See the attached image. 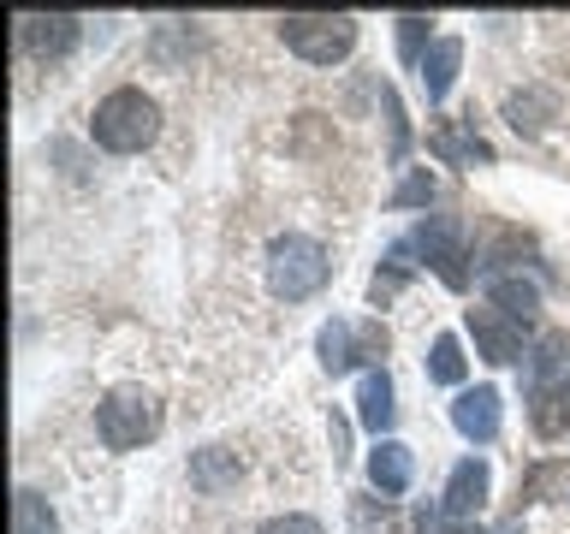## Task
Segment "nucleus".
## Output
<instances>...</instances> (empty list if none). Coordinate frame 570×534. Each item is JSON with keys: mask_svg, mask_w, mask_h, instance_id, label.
Returning <instances> with one entry per match:
<instances>
[{"mask_svg": "<svg viewBox=\"0 0 570 534\" xmlns=\"http://www.w3.org/2000/svg\"><path fill=\"white\" fill-rule=\"evenodd\" d=\"M529 422L541 439H559L570 427V333H541L529 350Z\"/></svg>", "mask_w": 570, "mask_h": 534, "instance_id": "nucleus-1", "label": "nucleus"}, {"mask_svg": "<svg viewBox=\"0 0 570 534\" xmlns=\"http://www.w3.org/2000/svg\"><path fill=\"white\" fill-rule=\"evenodd\" d=\"M89 137H96L107 155H142L160 137L155 96H142V89H114V96H101L96 113H89Z\"/></svg>", "mask_w": 570, "mask_h": 534, "instance_id": "nucleus-2", "label": "nucleus"}, {"mask_svg": "<svg viewBox=\"0 0 570 534\" xmlns=\"http://www.w3.org/2000/svg\"><path fill=\"white\" fill-rule=\"evenodd\" d=\"M96 434H101L107 452H137V445H149V439L160 434V404H155V392L114 386V392L96 404Z\"/></svg>", "mask_w": 570, "mask_h": 534, "instance_id": "nucleus-3", "label": "nucleus"}, {"mask_svg": "<svg viewBox=\"0 0 570 534\" xmlns=\"http://www.w3.org/2000/svg\"><path fill=\"white\" fill-rule=\"evenodd\" d=\"M327 274H333L327 249L315 238H303V231H285V238H274V249H267V285H274V297H285V303L315 297L321 285H327Z\"/></svg>", "mask_w": 570, "mask_h": 534, "instance_id": "nucleus-4", "label": "nucleus"}, {"mask_svg": "<svg viewBox=\"0 0 570 534\" xmlns=\"http://www.w3.org/2000/svg\"><path fill=\"white\" fill-rule=\"evenodd\" d=\"M279 42L309 66H338L356 48V18L351 12H292V18H279Z\"/></svg>", "mask_w": 570, "mask_h": 534, "instance_id": "nucleus-5", "label": "nucleus"}, {"mask_svg": "<svg viewBox=\"0 0 570 534\" xmlns=\"http://www.w3.org/2000/svg\"><path fill=\"white\" fill-rule=\"evenodd\" d=\"M416 249L428 256V267H434V274L452 285V291H463V285H470V249H463V220L458 214H434V220H422L416 226Z\"/></svg>", "mask_w": 570, "mask_h": 534, "instance_id": "nucleus-6", "label": "nucleus"}, {"mask_svg": "<svg viewBox=\"0 0 570 534\" xmlns=\"http://www.w3.org/2000/svg\"><path fill=\"white\" fill-rule=\"evenodd\" d=\"M374 350H386V327H351V320H327L321 327V368L327 374H351Z\"/></svg>", "mask_w": 570, "mask_h": 534, "instance_id": "nucleus-7", "label": "nucleus"}, {"mask_svg": "<svg viewBox=\"0 0 570 534\" xmlns=\"http://www.w3.org/2000/svg\"><path fill=\"white\" fill-rule=\"evenodd\" d=\"M18 36H24V48L36 53L42 66L53 60H66L71 48H78V36H83V18H66V12H30V18H18Z\"/></svg>", "mask_w": 570, "mask_h": 534, "instance_id": "nucleus-8", "label": "nucleus"}, {"mask_svg": "<svg viewBox=\"0 0 570 534\" xmlns=\"http://www.w3.org/2000/svg\"><path fill=\"white\" fill-rule=\"evenodd\" d=\"M499 416H505V404H499L493 386H463L458 404H452V427H458L463 439H475V445H493L499 439Z\"/></svg>", "mask_w": 570, "mask_h": 534, "instance_id": "nucleus-9", "label": "nucleus"}, {"mask_svg": "<svg viewBox=\"0 0 570 534\" xmlns=\"http://www.w3.org/2000/svg\"><path fill=\"white\" fill-rule=\"evenodd\" d=\"M470 333L488 363H517L523 356V320H511L505 309H493V303H481V309H470Z\"/></svg>", "mask_w": 570, "mask_h": 534, "instance_id": "nucleus-10", "label": "nucleus"}, {"mask_svg": "<svg viewBox=\"0 0 570 534\" xmlns=\"http://www.w3.org/2000/svg\"><path fill=\"white\" fill-rule=\"evenodd\" d=\"M488 493H493V469L481 457H463L458 469H452V481H445V516H463V523H475L481 516V505H488Z\"/></svg>", "mask_w": 570, "mask_h": 534, "instance_id": "nucleus-11", "label": "nucleus"}, {"mask_svg": "<svg viewBox=\"0 0 570 534\" xmlns=\"http://www.w3.org/2000/svg\"><path fill=\"white\" fill-rule=\"evenodd\" d=\"M392 416H399V404H392L386 368H368L363 386H356V422H363L374 439H386V434H392Z\"/></svg>", "mask_w": 570, "mask_h": 534, "instance_id": "nucleus-12", "label": "nucleus"}, {"mask_svg": "<svg viewBox=\"0 0 570 534\" xmlns=\"http://www.w3.org/2000/svg\"><path fill=\"white\" fill-rule=\"evenodd\" d=\"M410 475H416V463H410V445L399 439H381L368 452V487L381 493V498H399L410 487Z\"/></svg>", "mask_w": 570, "mask_h": 534, "instance_id": "nucleus-13", "label": "nucleus"}, {"mask_svg": "<svg viewBox=\"0 0 570 534\" xmlns=\"http://www.w3.org/2000/svg\"><path fill=\"white\" fill-rule=\"evenodd\" d=\"M488 303H493V309H505L511 320H523V327H529L534 309H541V285H529L523 274H493V279H488Z\"/></svg>", "mask_w": 570, "mask_h": 534, "instance_id": "nucleus-14", "label": "nucleus"}, {"mask_svg": "<svg viewBox=\"0 0 570 534\" xmlns=\"http://www.w3.org/2000/svg\"><path fill=\"white\" fill-rule=\"evenodd\" d=\"M458 60H463V42H458V36H440V42L422 53V66H416V71H422V89H428V101H440L445 89L458 83Z\"/></svg>", "mask_w": 570, "mask_h": 534, "instance_id": "nucleus-15", "label": "nucleus"}, {"mask_svg": "<svg viewBox=\"0 0 570 534\" xmlns=\"http://www.w3.org/2000/svg\"><path fill=\"white\" fill-rule=\"evenodd\" d=\"M428 149L434 155H445V160H463V167H470V160H493V149L481 137H470V131H458L452 119H440L434 125V137H428Z\"/></svg>", "mask_w": 570, "mask_h": 534, "instance_id": "nucleus-16", "label": "nucleus"}, {"mask_svg": "<svg viewBox=\"0 0 570 534\" xmlns=\"http://www.w3.org/2000/svg\"><path fill=\"white\" fill-rule=\"evenodd\" d=\"M12 534H60V516H53V505L42 493L18 487V498H12Z\"/></svg>", "mask_w": 570, "mask_h": 534, "instance_id": "nucleus-17", "label": "nucleus"}, {"mask_svg": "<svg viewBox=\"0 0 570 534\" xmlns=\"http://www.w3.org/2000/svg\"><path fill=\"white\" fill-rule=\"evenodd\" d=\"M404 256H410V244H399V249H392V256H386V267L374 274V285H368L374 309H386V303L404 291V279H410V261H404Z\"/></svg>", "mask_w": 570, "mask_h": 534, "instance_id": "nucleus-18", "label": "nucleus"}, {"mask_svg": "<svg viewBox=\"0 0 570 534\" xmlns=\"http://www.w3.org/2000/svg\"><path fill=\"white\" fill-rule=\"evenodd\" d=\"M428 380H440V386H458L463 380V350H458L452 333H440L434 350H428Z\"/></svg>", "mask_w": 570, "mask_h": 534, "instance_id": "nucleus-19", "label": "nucleus"}, {"mask_svg": "<svg viewBox=\"0 0 570 534\" xmlns=\"http://www.w3.org/2000/svg\"><path fill=\"white\" fill-rule=\"evenodd\" d=\"M226 475H232V452H226V445H208V452L190 463V481H196V487H208V493L220 487Z\"/></svg>", "mask_w": 570, "mask_h": 534, "instance_id": "nucleus-20", "label": "nucleus"}, {"mask_svg": "<svg viewBox=\"0 0 570 534\" xmlns=\"http://www.w3.org/2000/svg\"><path fill=\"white\" fill-rule=\"evenodd\" d=\"M256 534H327L315 523V516H303V511H285V516H274V523H262Z\"/></svg>", "mask_w": 570, "mask_h": 534, "instance_id": "nucleus-21", "label": "nucleus"}, {"mask_svg": "<svg viewBox=\"0 0 570 534\" xmlns=\"http://www.w3.org/2000/svg\"><path fill=\"white\" fill-rule=\"evenodd\" d=\"M422 36H428V18H399V53L422 66Z\"/></svg>", "mask_w": 570, "mask_h": 534, "instance_id": "nucleus-22", "label": "nucleus"}, {"mask_svg": "<svg viewBox=\"0 0 570 534\" xmlns=\"http://www.w3.org/2000/svg\"><path fill=\"white\" fill-rule=\"evenodd\" d=\"M392 202H399V208L434 202V178H428V172H416V178H404V185H399V196H392Z\"/></svg>", "mask_w": 570, "mask_h": 534, "instance_id": "nucleus-23", "label": "nucleus"}, {"mask_svg": "<svg viewBox=\"0 0 570 534\" xmlns=\"http://www.w3.org/2000/svg\"><path fill=\"white\" fill-rule=\"evenodd\" d=\"M422 534H488V528H475V523H463V516L434 511V516H422Z\"/></svg>", "mask_w": 570, "mask_h": 534, "instance_id": "nucleus-24", "label": "nucleus"}]
</instances>
